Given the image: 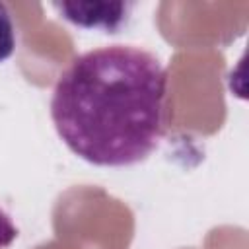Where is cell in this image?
I'll list each match as a JSON object with an SVG mask.
<instances>
[{
    "label": "cell",
    "instance_id": "obj_2",
    "mask_svg": "<svg viewBox=\"0 0 249 249\" xmlns=\"http://www.w3.org/2000/svg\"><path fill=\"white\" fill-rule=\"evenodd\" d=\"M58 14L86 29H103L107 33H115L128 16L132 4L124 2H54L53 4Z\"/></svg>",
    "mask_w": 249,
    "mask_h": 249
},
{
    "label": "cell",
    "instance_id": "obj_1",
    "mask_svg": "<svg viewBox=\"0 0 249 249\" xmlns=\"http://www.w3.org/2000/svg\"><path fill=\"white\" fill-rule=\"evenodd\" d=\"M167 72L140 47L109 45L74 58L58 76L51 117L82 160L124 167L146 160L165 132Z\"/></svg>",
    "mask_w": 249,
    "mask_h": 249
},
{
    "label": "cell",
    "instance_id": "obj_3",
    "mask_svg": "<svg viewBox=\"0 0 249 249\" xmlns=\"http://www.w3.org/2000/svg\"><path fill=\"white\" fill-rule=\"evenodd\" d=\"M16 51V25L4 2H0V62L8 60Z\"/></svg>",
    "mask_w": 249,
    "mask_h": 249
}]
</instances>
